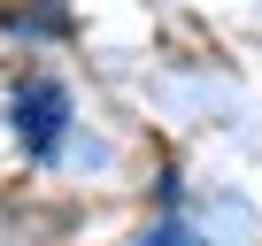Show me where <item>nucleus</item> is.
Returning a JSON list of instances; mask_svg holds the SVG:
<instances>
[{
	"label": "nucleus",
	"instance_id": "f257e3e1",
	"mask_svg": "<svg viewBox=\"0 0 262 246\" xmlns=\"http://www.w3.org/2000/svg\"><path fill=\"white\" fill-rule=\"evenodd\" d=\"M16 139L31 162H54L70 139V85L62 77H24L16 85Z\"/></svg>",
	"mask_w": 262,
	"mask_h": 246
},
{
	"label": "nucleus",
	"instance_id": "f03ea898",
	"mask_svg": "<svg viewBox=\"0 0 262 246\" xmlns=\"http://www.w3.org/2000/svg\"><path fill=\"white\" fill-rule=\"evenodd\" d=\"M139 246H201V231H193V223H178V215H162V223H147V231H139Z\"/></svg>",
	"mask_w": 262,
	"mask_h": 246
}]
</instances>
